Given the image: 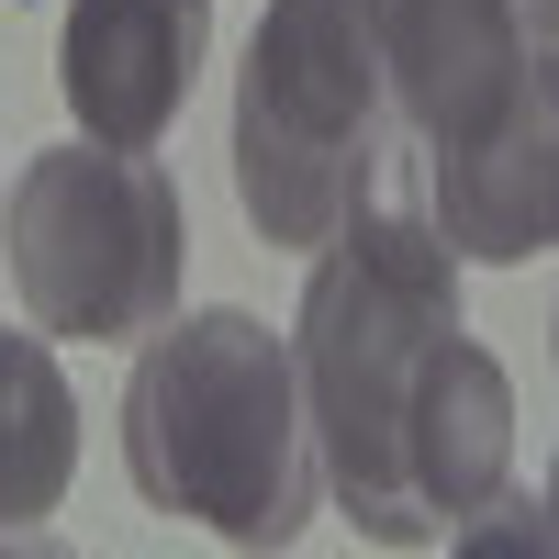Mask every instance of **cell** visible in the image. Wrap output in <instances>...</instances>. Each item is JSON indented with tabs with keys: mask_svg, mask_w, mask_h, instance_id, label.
<instances>
[{
	"mask_svg": "<svg viewBox=\"0 0 559 559\" xmlns=\"http://www.w3.org/2000/svg\"><path fill=\"white\" fill-rule=\"evenodd\" d=\"M292 358L324 492L369 548H448L515 481V392L459 324V258L437 236L426 168L358 202L336 247H313Z\"/></svg>",
	"mask_w": 559,
	"mask_h": 559,
	"instance_id": "6da1fadb",
	"label": "cell"
},
{
	"mask_svg": "<svg viewBox=\"0 0 559 559\" xmlns=\"http://www.w3.org/2000/svg\"><path fill=\"white\" fill-rule=\"evenodd\" d=\"M123 471L157 515H202L236 548H292L324 503L302 358L258 313H168L123 381Z\"/></svg>",
	"mask_w": 559,
	"mask_h": 559,
	"instance_id": "7a4b0ae2",
	"label": "cell"
},
{
	"mask_svg": "<svg viewBox=\"0 0 559 559\" xmlns=\"http://www.w3.org/2000/svg\"><path fill=\"white\" fill-rule=\"evenodd\" d=\"M403 102L369 45V0H269L247 34L236 79V202L258 224V247H336L358 202H381L392 179H414Z\"/></svg>",
	"mask_w": 559,
	"mask_h": 559,
	"instance_id": "3957f363",
	"label": "cell"
},
{
	"mask_svg": "<svg viewBox=\"0 0 559 559\" xmlns=\"http://www.w3.org/2000/svg\"><path fill=\"white\" fill-rule=\"evenodd\" d=\"M191 213L179 179L134 146H45L12 179V292L34 336L134 347L179 313Z\"/></svg>",
	"mask_w": 559,
	"mask_h": 559,
	"instance_id": "277c9868",
	"label": "cell"
},
{
	"mask_svg": "<svg viewBox=\"0 0 559 559\" xmlns=\"http://www.w3.org/2000/svg\"><path fill=\"white\" fill-rule=\"evenodd\" d=\"M426 202L448 258L471 269H526L537 247H559V57H526L503 112L459 157H426Z\"/></svg>",
	"mask_w": 559,
	"mask_h": 559,
	"instance_id": "5b68a950",
	"label": "cell"
},
{
	"mask_svg": "<svg viewBox=\"0 0 559 559\" xmlns=\"http://www.w3.org/2000/svg\"><path fill=\"white\" fill-rule=\"evenodd\" d=\"M213 57V0H68V45H57V90L90 146H134L157 157L191 79Z\"/></svg>",
	"mask_w": 559,
	"mask_h": 559,
	"instance_id": "8992f818",
	"label": "cell"
},
{
	"mask_svg": "<svg viewBox=\"0 0 559 559\" xmlns=\"http://www.w3.org/2000/svg\"><path fill=\"white\" fill-rule=\"evenodd\" d=\"M369 45H381L403 134L426 157H459L503 112L515 68L537 57V34H526L515 0H369Z\"/></svg>",
	"mask_w": 559,
	"mask_h": 559,
	"instance_id": "52a82bcc",
	"label": "cell"
},
{
	"mask_svg": "<svg viewBox=\"0 0 559 559\" xmlns=\"http://www.w3.org/2000/svg\"><path fill=\"white\" fill-rule=\"evenodd\" d=\"M79 471V403L45 336H0V537H34Z\"/></svg>",
	"mask_w": 559,
	"mask_h": 559,
	"instance_id": "ba28073f",
	"label": "cell"
},
{
	"mask_svg": "<svg viewBox=\"0 0 559 559\" xmlns=\"http://www.w3.org/2000/svg\"><path fill=\"white\" fill-rule=\"evenodd\" d=\"M515 12H526V34H559V0H515Z\"/></svg>",
	"mask_w": 559,
	"mask_h": 559,
	"instance_id": "9c48e42d",
	"label": "cell"
},
{
	"mask_svg": "<svg viewBox=\"0 0 559 559\" xmlns=\"http://www.w3.org/2000/svg\"><path fill=\"white\" fill-rule=\"evenodd\" d=\"M548 548H559V471H548Z\"/></svg>",
	"mask_w": 559,
	"mask_h": 559,
	"instance_id": "30bf717a",
	"label": "cell"
},
{
	"mask_svg": "<svg viewBox=\"0 0 559 559\" xmlns=\"http://www.w3.org/2000/svg\"><path fill=\"white\" fill-rule=\"evenodd\" d=\"M548 336H559V313H548Z\"/></svg>",
	"mask_w": 559,
	"mask_h": 559,
	"instance_id": "8fae6325",
	"label": "cell"
}]
</instances>
